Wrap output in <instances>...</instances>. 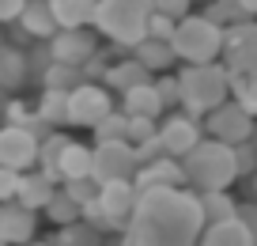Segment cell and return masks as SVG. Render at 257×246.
<instances>
[{
    "label": "cell",
    "instance_id": "5bb4252c",
    "mask_svg": "<svg viewBox=\"0 0 257 246\" xmlns=\"http://www.w3.org/2000/svg\"><path fill=\"white\" fill-rule=\"evenodd\" d=\"M133 182H137L140 193H148V190H182V186H189V178H185L182 159L159 155V159H152V163H144Z\"/></svg>",
    "mask_w": 257,
    "mask_h": 246
},
{
    "label": "cell",
    "instance_id": "7a4b0ae2",
    "mask_svg": "<svg viewBox=\"0 0 257 246\" xmlns=\"http://www.w3.org/2000/svg\"><path fill=\"white\" fill-rule=\"evenodd\" d=\"M189 190L208 193V190H231L238 182V163H234V144H223L204 133V140L182 159Z\"/></svg>",
    "mask_w": 257,
    "mask_h": 246
},
{
    "label": "cell",
    "instance_id": "1f68e13d",
    "mask_svg": "<svg viewBox=\"0 0 257 246\" xmlns=\"http://www.w3.org/2000/svg\"><path fill=\"white\" fill-rule=\"evenodd\" d=\"M91 136H95V144H106V140H128V114L117 106L110 118H102L95 129H91Z\"/></svg>",
    "mask_w": 257,
    "mask_h": 246
},
{
    "label": "cell",
    "instance_id": "bcb514c9",
    "mask_svg": "<svg viewBox=\"0 0 257 246\" xmlns=\"http://www.w3.org/2000/svg\"><path fill=\"white\" fill-rule=\"evenodd\" d=\"M0 46H4V31H0Z\"/></svg>",
    "mask_w": 257,
    "mask_h": 246
},
{
    "label": "cell",
    "instance_id": "8992f818",
    "mask_svg": "<svg viewBox=\"0 0 257 246\" xmlns=\"http://www.w3.org/2000/svg\"><path fill=\"white\" fill-rule=\"evenodd\" d=\"M113 110H117L113 91L102 79H83V84H76L68 91V125H76V129H95Z\"/></svg>",
    "mask_w": 257,
    "mask_h": 246
},
{
    "label": "cell",
    "instance_id": "8d00e7d4",
    "mask_svg": "<svg viewBox=\"0 0 257 246\" xmlns=\"http://www.w3.org/2000/svg\"><path fill=\"white\" fill-rule=\"evenodd\" d=\"M152 136H159V121L155 118H128V140L133 144H144Z\"/></svg>",
    "mask_w": 257,
    "mask_h": 246
},
{
    "label": "cell",
    "instance_id": "277c9868",
    "mask_svg": "<svg viewBox=\"0 0 257 246\" xmlns=\"http://www.w3.org/2000/svg\"><path fill=\"white\" fill-rule=\"evenodd\" d=\"M152 12H155L152 0H98L95 31L102 34L110 46L133 49L137 42L148 38V19H152Z\"/></svg>",
    "mask_w": 257,
    "mask_h": 246
},
{
    "label": "cell",
    "instance_id": "d6a6232c",
    "mask_svg": "<svg viewBox=\"0 0 257 246\" xmlns=\"http://www.w3.org/2000/svg\"><path fill=\"white\" fill-rule=\"evenodd\" d=\"M234 163H238V178H253L257 175V140L249 136V140L234 144Z\"/></svg>",
    "mask_w": 257,
    "mask_h": 246
},
{
    "label": "cell",
    "instance_id": "484cf974",
    "mask_svg": "<svg viewBox=\"0 0 257 246\" xmlns=\"http://www.w3.org/2000/svg\"><path fill=\"white\" fill-rule=\"evenodd\" d=\"M46 220L53 223V227H68V223L83 220V205H80V201H76L68 190H64V186H57L53 201L46 205Z\"/></svg>",
    "mask_w": 257,
    "mask_h": 246
},
{
    "label": "cell",
    "instance_id": "60d3db41",
    "mask_svg": "<svg viewBox=\"0 0 257 246\" xmlns=\"http://www.w3.org/2000/svg\"><path fill=\"white\" fill-rule=\"evenodd\" d=\"M27 0H0V23H19Z\"/></svg>",
    "mask_w": 257,
    "mask_h": 246
},
{
    "label": "cell",
    "instance_id": "cb8c5ba5",
    "mask_svg": "<svg viewBox=\"0 0 257 246\" xmlns=\"http://www.w3.org/2000/svg\"><path fill=\"white\" fill-rule=\"evenodd\" d=\"M53 8L57 27H95V12H98V0H49Z\"/></svg>",
    "mask_w": 257,
    "mask_h": 246
},
{
    "label": "cell",
    "instance_id": "7c38bea8",
    "mask_svg": "<svg viewBox=\"0 0 257 246\" xmlns=\"http://www.w3.org/2000/svg\"><path fill=\"white\" fill-rule=\"evenodd\" d=\"M219 61L231 72H253L257 76V19L227 27V42H223V57Z\"/></svg>",
    "mask_w": 257,
    "mask_h": 246
},
{
    "label": "cell",
    "instance_id": "603a6c76",
    "mask_svg": "<svg viewBox=\"0 0 257 246\" xmlns=\"http://www.w3.org/2000/svg\"><path fill=\"white\" fill-rule=\"evenodd\" d=\"M128 53L137 57V61H144L152 72H170L178 64V53H174V42H167V38H144V42H137V46L128 49Z\"/></svg>",
    "mask_w": 257,
    "mask_h": 246
},
{
    "label": "cell",
    "instance_id": "d590c367",
    "mask_svg": "<svg viewBox=\"0 0 257 246\" xmlns=\"http://www.w3.org/2000/svg\"><path fill=\"white\" fill-rule=\"evenodd\" d=\"M174 31H178V19L174 16H167V12H152V19H148V38H174Z\"/></svg>",
    "mask_w": 257,
    "mask_h": 246
},
{
    "label": "cell",
    "instance_id": "4316f807",
    "mask_svg": "<svg viewBox=\"0 0 257 246\" xmlns=\"http://www.w3.org/2000/svg\"><path fill=\"white\" fill-rule=\"evenodd\" d=\"M38 118L46 121L49 129H57V125H68V91H57V88H42V95H38Z\"/></svg>",
    "mask_w": 257,
    "mask_h": 246
},
{
    "label": "cell",
    "instance_id": "74e56055",
    "mask_svg": "<svg viewBox=\"0 0 257 246\" xmlns=\"http://www.w3.org/2000/svg\"><path fill=\"white\" fill-rule=\"evenodd\" d=\"M19 175H23V171L0 167V205H4V201H16V193H19Z\"/></svg>",
    "mask_w": 257,
    "mask_h": 246
},
{
    "label": "cell",
    "instance_id": "ee69618b",
    "mask_svg": "<svg viewBox=\"0 0 257 246\" xmlns=\"http://www.w3.org/2000/svg\"><path fill=\"white\" fill-rule=\"evenodd\" d=\"M27 246H53V238H49V242H42V238H34V242H27Z\"/></svg>",
    "mask_w": 257,
    "mask_h": 246
},
{
    "label": "cell",
    "instance_id": "83f0119b",
    "mask_svg": "<svg viewBox=\"0 0 257 246\" xmlns=\"http://www.w3.org/2000/svg\"><path fill=\"white\" fill-rule=\"evenodd\" d=\"M204 16L216 19L223 27H234V23H246V19H257L253 12L246 8V0H208L204 4Z\"/></svg>",
    "mask_w": 257,
    "mask_h": 246
},
{
    "label": "cell",
    "instance_id": "d4e9b609",
    "mask_svg": "<svg viewBox=\"0 0 257 246\" xmlns=\"http://www.w3.org/2000/svg\"><path fill=\"white\" fill-rule=\"evenodd\" d=\"M53 246H106V231H98L87 220H76L68 227H57Z\"/></svg>",
    "mask_w": 257,
    "mask_h": 246
},
{
    "label": "cell",
    "instance_id": "ac0fdd59",
    "mask_svg": "<svg viewBox=\"0 0 257 246\" xmlns=\"http://www.w3.org/2000/svg\"><path fill=\"white\" fill-rule=\"evenodd\" d=\"M16 31H19V38H31V42H49L53 38L61 27H57V19H53L49 0H27V8H23V16H19Z\"/></svg>",
    "mask_w": 257,
    "mask_h": 246
},
{
    "label": "cell",
    "instance_id": "8fae6325",
    "mask_svg": "<svg viewBox=\"0 0 257 246\" xmlns=\"http://www.w3.org/2000/svg\"><path fill=\"white\" fill-rule=\"evenodd\" d=\"M253 125H257V118L249 110H242L234 99H227L223 106H216V110L204 118V133L216 136V140H223V144L249 140V136H253Z\"/></svg>",
    "mask_w": 257,
    "mask_h": 246
},
{
    "label": "cell",
    "instance_id": "ffe728a7",
    "mask_svg": "<svg viewBox=\"0 0 257 246\" xmlns=\"http://www.w3.org/2000/svg\"><path fill=\"white\" fill-rule=\"evenodd\" d=\"M148 79H155V72L148 68L144 61H137L133 53H125V57H117V61H110V68H106V76H102V84L110 91H128V88H137V84H148Z\"/></svg>",
    "mask_w": 257,
    "mask_h": 246
},
{
    "label": "cell",
    "instance_id": "e0dca14e",
    "mask_svg": "<svg viewBox=\"0 0 257 246\" xmlns=\"http://www.w3.org/2000/svg\"><path fill=\"white\" fill-rule=\"evenodd\" d=\"M121 110L128 114V118H155L159 121L163 114H167V103H163V95H159V88H155V79H148V84H137V88H128V91H121Z\"/></svg>",
    "mask_w": 257,
    "mask_h": 246
},
{
    "label": "cell",
    "instance_id": "30bf717a",
    "mask_svg": "<svg viewBox=\"0 0 257 246\" xmlns=\"http://www.w3.org/2000/svg\"><path fill=\"white\" fill-rule=\"evenodd\" d=\"M159 136H163V144H167V155L185 159L197 144L204 140V121L193 118V114H185V110L163 114L159 118Z\"/></svg>",
    "mask_w": 257,
    "mask_h": 246
},
{
    "label": "cell",
    "instance_id": "e575fe53",
    "mask_svg": "<svg viewBox=\"0 0 257 246\" xmlns=\"http://www.w3.org/2000/svg\"><path fill=\"white\" fill-rule=\"evenodd\" d=\"M64 190L72 193L80 205H91V201H98V178H72V182H64Z\"/></svg>",
    "mask_w": 257,
    "mask_h": 246
},
{
    "label": "cell",
    "instance_id": "7bdbcfd3",
    "mask_svg": "<svg viewBox=\"0 0 257 246\" xmlns=\"http://www.w3.org/2000/svg\"><path fill=\"white\" fill-rule=\"evenodd\" d=\"M249 193H253V201H257V175L249 178Z\"/></svg>",
    "mask_w": 257,
    "mask_h": 246
},
{
    "label": "cell",
    "instance_id": "b9f144b4",
    "mask_svg": "<svg viewBox=\"0 0 257 246\" xmlns=\"http://www.w3.org/2000/svg\"><path fill=\"white\" fill-rule=\"evenodd\" d=\"M238 220L246 223V227L253 231V238H257V201H238Z\"/></svg>",
    "mask_w": 257,
    "mask_h": 246
},
{
    "label": "cell",
    "instance_id": "ab89813d",
    "mask_svg": "<svg viewBox=\"0 0 257 246\" xmlns=\"http://www.w3.org/2000/svg\"><path fill=\"white\" fill-rule=\"evenodd\" d=\"M152 4H155V12H167V16L182 19V16H189V12H193L197 0H152Z\"/></svg>",
    "mask_w": 257,
    "mask_h": 246
},
{
    "label": "cell",
    "instance_id": "2e32d148",
    "mask_svg": "<svg viewBox=\"0 0 257 246\" xmlns=\"http://www.w3.org/2000/svg\"><path fill=\"white\" fill-rule=\"evenodd\" d=\"M31 76H34L31 49L16 46V42H4V46H0V91H4V95H16L19 88H27Z\"/></svg>",
    "mask_w": 257,
    "mask_h": 246
},
{
    "label": "cell",
    "instance_id": "6da1fadb",
    "mask_svg": "<svg viewBox=\"0 0 257 246\" xmlns=\"http://www.w3.org/2000/svg\"><path fill=\"white\" fill-rule=\"evenodd\" d=\"M204 227L197 190H148L125 227V246H197Z\"/></svg>",
    "mask_w": 257,
    "mask_h": 246
},
{
    "label": "cell",
    "instance_id": "9c48e42d",
    "mask_svg": "<svg viewBox=\"0 0 257 246\" xmlns=\"http://www.w3.org/2000/svg\"><path fill=\"white\" fill-rule=\"evenodd\" d=\"M42 155V136L27 125H0V167L31 171Z\"/></svg>",
    "mask_w": 257,
    "mask_h": 246
},
{
    "label": "cell",
    "instance_id": "f35d334b",
    "mask_svg": "<svg viewBox=\"0 0 257 246\" xmlns=\"http://www.w3.org/2000/svg\"><path fill=\"white\" fill-rule=\"evenodd\" d=\"M137 155H140V167H144V163H152V159H159V155H167V144H163V136H152V140L137 144Z\"/></svg>",
    "mask_w": 257,
    "mask_h": 246
},
{
    "label": "cell",
    "instance_id": "f1b7e54d",
    "mask_svg": "<svg viewBox=\"0 0 257 246\" xmlns=\"http://www.w3.org/2000/svg\"><path fill=\"white\" fill-rule=\"evenodd\" d=\"M201 208H204V220H208V223L234 220V216H238V201H234L227 190H208V193H201Z\"/></svg>",
    "mask_w": 257,
    "mask_h": 246
},
{
    "label": "cell",
    "instance_id": "7dc6e473",
    "mask_svg": "<svg viewBox=\"0 0 257 246\" xmlns=\"http://www.w3.org/2000/svg\"><path fill=\"white\" fill-rule=\"evenodd\" d=\"M204 4H208V0H204Z\"/></svg>",
    "mask_w": 257,
    "mask_h": 246
},
{
    "label": "cell",
    "instance_id": "9a60e30c",
    "mask_svg": "<svg viewBox=\"0 0 257 246\" xmlns=\"http://www.w3.org/2000/svg\"><path fill=\"white\" fill-rule=\"evenodd\" d=\"M34 235H38V212L19 201H4L0 205V238L8 246H27L34 242Z\"/></svg>",
    "mask_w": 257,
    "mask_h": 246
},
{
    "label": "cell",
    "instance_id": "7402d4cb",
    "mask_svg": "<svg viewBox=\"0 0 257 246\" xmlns=\"http://www.w3.org/2000/svg\"><path fill=\"white\" fill-rule=\"evenodd\" d=\"M197 246H257L253 231L234 216V220H219V223H208Z\"/></svg>",
    "mask_w": 257,
    "mask_h": 246
},
{
    "label": "cell",
    "instance_id": "d6986e66",
    "mask_svg": "<svg viewBox=\"0 0 257 246\" xmlns=\"http://www.w3.org/2000/svg\"><path fill=\"white\" fill-rule=\"evenodd\" d=\"M72 178H95V144L68 140V148L57 159V182H72Z\"/></svg>",
    "mask_w": 257,
    "mask_h": 246
},
{
    "label": "cell",
    "instance_id": "4dcf8cb0",
    "mask_svg": "<svg viewBox=\"0 0 257 246\" xmlns=\"http://www.w3.org/2000/svg\"><path fill=\"white\" fill-rule=\"evenodd\" d=\"M231 99L257 118V76L253 72H231Z\"/></svg>",
    "mask_w": 257,
    "mask_h": 246
},
{
    "label": "cell",
    "instance_id": "f546056e",
    "mask_svg": "<svg viewBox=\"0 0 257 246\" xmlns=\"http://www.w3.org/2000/svg\"><path fill=\"white\" fill-rule=\"evenodd\" d=\"M83 68H76V64H61V61H53L46 72H42V88H57V91H72L76 84H83Z\"/></svg>",
    "mask_w": 257,
    "mask_h": 246
},
{
    "label": "cell",
    "instance_id": "3957f363",
    "mask_svg": "<svg viewBox=\"0 0 257 246\" xmlns=\"http://www.w3.org/2000/svg\"><path fill=\"white\" fill-rule=\"evenodd\" d=\"M178 79H182V110L193 114V118H201V121L216 106H223L231 99V68L223 61L182 64Z\"/></svg>",
    "mask_w": 257,
    "mask_h": 246
},
{
    "label": "cell",
    "instance_id": "52a82bcc",
    "mask_svg": "<svg viewBox=\"0 0 257 246\" xmlns=\"http://www.w3.org/2000/svg\"><path fill=\"white\" fill-rule=\"evenodd\" d=\"M140 171V155L133 140H106L95 144V178L98 186L106 182H121V178H137Z\"/></svg>",
    "mask_w": 257,
    "mask_h": 246
},
{
    "label": "cell",
    "instance_id": "ba28073f",
    "mask_svg": "<svg viewBox=\"0 0 257 246\" xmlns=\"http://www.w3.org/2000/svg\"><path fill=\"white\" fill-rule=\"evenodd\" d=\"M102 34L95 31V27H64V31H57L53 38H49V49H53V61L61 64H76V68H83V64L91 61V57L102 53Z\"/></svg>",
    "mask_w": 257,
    "mask_h": 246
},
{
    "label": "cell",
    "instance_id": "836d02e7",
    "mask_svg": "<svg viewBox=\"0 0 257 246\" xmlns=\"http://www.w3.org/2000/svg\"><path fill=\"white\" fill-rule=\"evenodd\" d=\"M155 88H159L163 103H167V110H182V79L174 76V72H163V76H155Z\"/></svg>",
    "mask_w": 257,
    "mask_h": 246
},
{
    "label": "cell",
    "instance_id": "4fadbf2b",
    "mask_svg": "<svg viewBox=\"0 0 257 246\" xmlns=\"http://www.w3.org/2000/svg\"><path fill=\"white\" fill-rule=\"evenodd\" d=\"M98 201H102L106 216L113 220V227L125 235L128 220H133V212H137V205H140V190H137V182H133V178H121V182H106L102 190H98Z\"/></svg>",
    "mask_w": 257,
    "mask_h": 246
},
{
    "label": "cell",
    "instance_id": "44dd1931",
    "mask_svg": "<svg viewBox=\"0 0 257 246\" xmlns=\"http://www.w3.org/2000/svg\"><path fill=\"white\" fill-rule=\"evenodd\" d=\"M53 193H57V182L46 175V171H23V175H19V193H16L19 205L34 208V212H46V205L53 201Z\"/></svg>",
    "mask_w": 257,
    "mask_h": 246
},
{
    "label": "cell",
    "instance_id": "f6af8a7d",
    "mask_svg": "<svg viewBox=\"0 0 257 246\" xmlns=\"http://www.w3.org/2000/svg\"><path fill=\"white\" fill-rule=\"evenodd\" d=\"M246 8H249V12H253V16H257V0H246Z\"/></svg>",
    "mask_w": 257,
    "mask_h": 246
},
{
    "label": "cell",
    "instance_id": "5b68a950",
    "mask_svg": "<svg viewBox=\"0 0 257 246\" xmlns=\"http://www.w3.org/2000/svg\"><path fill=\"white\" fill-rule=\"evenodd\" d=\"M174 53L182 64H208L223 57V42H227V27L208 19L204 12H189L178 19L174 31Z\"/></svg>",
    "mask_w": 257,
    "mask_h": 246
}]
</instances>
